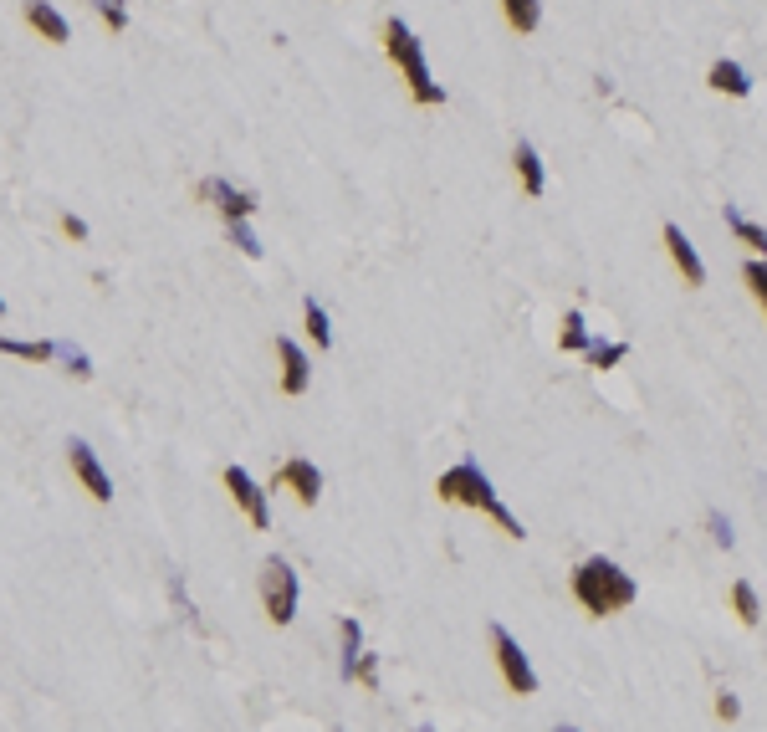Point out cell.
I'll list each match as a JSON object with an SVG mask.
<instances>
[{
    "label": "cell",
    "mask_w": 767,
    "mask_h": 732,
    "mask_svg": "<svg viewBox=\"0 0 767 732\" xmlns=\"http://www.w3.org/2000/svg\"><path fill=\"white\" fill-rule=\"evenodd\" d=\"M435 497L440 502H456V507H476V512H486V518L496 523V528H502L507 538H527V528L512 518V512H507V502L502 497H496V487H491V477H486V471L466 456V461H456V466H450V471H440V477H435Z\"/></svg>",
    "instance_id": "cell-1"
},
{
    "label": "cell",
    "mask_w": 767,
    "mask_h": 732,
    "mask_svg": "<svg viewBox=\"0 0 767 732\" xmlns=\"http://www.w3.org/2000/svg\"><path fill=\"white\" fill-rule=\"evenodd\" d=\"M573 599L583 610H589L594 620H604V615H619V610H629L640 599V584L629 579L614 558H583V564L573 569Z\"/></svg>",
    "instance_id": "cell-2"
},
{
    "label": "cell",
    "mask_w": 767,
    "mask_h": 732,
    "mask_svg": "<svg viewBox=\"0 0 767 732\" xmlns=\"http://www.w3.org/2000/svg\"><path fill=\"white\" fill-rule=\"evenodd\" d=\"M384 52H389V62L404 72V82H410V93H415V103H425V108H435V103H445V93L435 88V77H430V62H425V47L415 41V31L404 26L399 16H389L384 21Z\"/></svg>",
    "instance_id": "cell-3"
},
{
    "label": "cell",
    "mask_w": 767,
    "mask_h": 732,
    "mask_svg": "<svg viewBox=\"0 0 767 732\" xmlns=\"http://www.w3.org/2000/svg\"><path fill=\"white\" fill-rule=\"evenodd\" d=\"M261 605L272 625H292L297 620V574L282 558H266L261 564Z\"/></svg>",
    "instance_id": "cell-4"
},
{
    "label": "cell",
    "mask_w": 767,
    "mask_h": 732,
    "mask_svg": "<svg viewBox=\"0 0 767 732\" xmlns=\"http://www.w3.org/2000/svg\"><path fill=\"white\" fill-rule=\"evenodd\" d=\"M491 651H496V666H502V681L512 686V692L517 697H537V671H532V661L522 656L517 635L507 625H496V620H491Z\"/></svg>",
    "instance_id": "cell-5"
},
{
    "label": "cell",
    "mask_w": 767,
    "mask_h": 732,
    "mask_svg": "<svg viewBox=\"0 0 767 732\" xmlns=\"http://www.w3.org/2000/svg\"><path fill=\"white\" fill-rule=\"evenodd\" d=\"M272 487H287V492H292L302 507H318V497H323V471L312 466L307 456H287V461L277 466Z\"/></svg>",
    "instance_id": "cell-6"
},
{
    "label": "cell",
    "mask_w": 767,
    "mask_h": 732,
    "mask_svg": "<svg viewBox=\"0 0 767 732\" xmlns=\"http://www.w3.org/2000/svg\"><path fill=\"white\" fill-rule=\"evenodd\" d=\"M200 200H210L220 215H225V226L231 221H251V210H256V195L251 190H236L231 180H220V175H210V180H200V190H195Z\"/></svg>",
    "instance_id": "cell-7"
},
{
    "label": "cell",
    "mask_w": 767,
    "mask_h": 732,
    "mask_svg": "<svg viewBox=\"0 0 767 732\" xmlns=\"http://www.w3.org/2000/svg\"><path fill=\"white\" fill-rule=\"evenodd\" d=\"M225 492H231V502L246 512L251 528H266V523H272V512H266V492L251 482L246 466H225Z\"/></svg>",
    "instance_id": "cell-8"
},
{
    "label": "cell",
    "mask_w": 767,
    "mask_h": 732,
    "mask_svg": "<svg viewBox=\"0 0 767 732\" xmlns=\"http://www.w3.org/2000/svg\"><path fill=\"white\" fill-rule=\"evenodd\" d=\"M67 461H72V471H77V482L87 487V497H93V502H113V482H108V471H103V461H98L93 446H87V441H72V446H67Z\"/></svg>",
    "instance_id": "cell-9"
},
{
    "label": "cell",
    "mask_w": 767,
    "mask_h": 732,
    "mask_svg": "<svg viewBox=\"0 0 767 732\" xmlns=\"http://www.w3.org/2000/svg\"><path fill=\"white\" fill-rule=\"evenodd\" d=\"M26 21H31V31L41 41H52V47H67L72 41V26H67V16L52 6V0H26Z\"/></svg>",
    "instance_id": "cell-10"
},
{
    "label": "cell",
    "mask_w": 767,
    "mask_h": 732,
    "mask_svg": "<svg viewBox=\"0 0 767 732\" xmlns=\"http://www.w3.org/2000/svg\"><path fill=\"white\" fill-rule=\"evenodd\" d=\"M660 236H665V251H670V262H675V267H681L686 287H701V282H706V267H701V256H696V246L686 241V231H681V226H675V221H670V226H665Z\"/></svg>",
    "instance_id": "cell-11"
},
{
    "label": "cell",
    "mask_w": 767,
    "mask_h": 732,
    "mask_svg": "<svg viewBox=\"0 0 767 732\" xmlns=\"http://www.w3.org/2000/svg\"><path fill=\"white\" fill-rule=\"evenodd\" d=\"M277 359H282V395H307V384H312V359L297 349L292 338H277Z\"/></svg>",
    "instance_id": "cell-12"
},
{
    "label": "cell",
    "mask_w": 767,
    "mask_h": 732,
    "mask_svg": "<svg viewBox=\"0 0 767 732\" xmlns=\"http://www.w3.org/2000/svg\"><path fill=\"white\" fill-rule=\"evenodd\" d=\"M706 82H711L716 93H727V98H747V93H752V77H747V67H742V62H732V57L711 62Z\"/></svg>",
    "instance_id": "cell-13"
},
{
    "label": "cell",
    "mask_w": 767,
    "mask_h": 732,
    "mask_svg": "<svg viewBox=\"0 0 767 732\" xmlns=\"http://www.w3.org/2000/svg\"><path fill=\"white\" fill-rule=\"evenodd\" d=\"M512 164H517V180H522V190L527 195H543L548 190V175H543V159H537V149L522 139L517 149H512Z\"/></svg>",
    "instance_id": "cell-14"
},
{
    "label": "cell",
    "mask_w": 767,
    "mask_h": 732,
    "mask_svg": "<svg viewBox=\"0 0 767 732\" xmlns=\"http://www.w3.org/2000/svg\"><path fill=\"white\" fill-rule=\"evenodd\" d=\"M338 645H343V651H338V676L353 681L358 676V656H364V630H358V620L338 625Z\"/></svg>",
    "instance_id": "cell-15"
},
{
    "label": "cell",
    "mask_w": 767,
    "mask_h": 732,
    "mask_svg": "<svg viewBox=\"0 0 767 732\" xmlns=\"http://www.w3.org/2000/svg\"><path fill=\"white\" fill-rule=\"evenodd\" d=\"M0 354H11L21 364H47V359H57V343H47V338H0Z\"/></svg>",
    "instance_id": "cell-16"
},
{
    "label": "cell",
    "mask_w": 767,
    "mask_h": 732,
    "mask_svg": "<svg viewBox=\"0 0 767 732\" xmlns=\"http://www.w3.org/2000/svg\"><path fill=\"white\" fill-rule=\"evenodd\" d=\"M721 215H727V231H732L742 246H752L757 256H767V231H762L757 221H747V215H742V205H727Z\"/></svg>",
    "instance_id": "cell-17"
},
{
    "label": "cell",
    "mask_w": 767,
    "mask_h": 732,
    "mask_svg": "<svg viewBox=\"0 0 767 732\" xmlns=\"http://www.w3.org/2000/svg\"><path fill=\"white\" fill-rule=\"evenodd\" d=\"M502 11H507V26L517 36H532L537 21H543V0H502Z\"/></svg>",
    "instance_id": "cell-18"
},
{
    "label": "cell",
    "mask_w": 767,
    "mask_h": 732,
    "mask_svg": "<svg viewBox=\"0 0 767 732\" xmlns=\"http://www.w3.org/2000/svg\"><path fill=\"white\" fill-rule=\"evenodd\" d=\"M558 343H563V349L568 354H589V328H583V313L573 308V313H563V328H558Z\"/></svg>",
    "instance_id": "cell-19"
},
{
    "label": "cell",
    "mask_w": 767,
    "mask_h": 732,
    "mask_svg": "<svg viewBox=\"0 0 767 732\" xmlns=\"http://www.w3.org/2000/svg\"><path fill=\"white\" fill-rule=\"evenodd\" d=\"M302 328H307V338L318 343V349L333 343V328H328V313L318 308V297H307V303H302Z\"/></svg>",
    "instance_id": "cell-20"
},
{
    "label": "cell",
    "mask_w": 767,
    "mask_h": 732,
    "mask_svg": "<svg viewBox=\"0 0 767 732\" xmlns=\"http://www.w3.org/2000/svg\"><path fill=\"white\" fill-rule=\"evenodd\" d=\"M732 610H737V620H742V625H757V615H762V605H757V589H752L747 579H737V584H732Z\"/></svg>",
    "instance_id": "cell-21"
},
{
    "label": "cell",
    "mask_w": 767,
    "mask_h": 732,
    "mask_svg": "<svg viewBox=\"0 0 767 732\" xmlns=\"http://www.w3.org/2000/svg\"><path fill=\"white\" fill-rule=\"evenodd\" d=\"M624 354H629V343H589V369H614V364H624Z\"/></svg>",
    "instance_id": "cell-22"
},
{
    "label": "cell",
    "mask_w": 767,
    "mask_h": 732,
    "mask_svg": "<svg viewBox=\"0 0 767 732\" xmlns=\"http://www.w3.org/2000/svg\"><path fill=\"white\" fill-rule=\"evenodd\" d=\"M742 282L752 287V297H757L762 313H767V262H762V256H752V262L742 267Z\"/></svg>",
    "instance_id": "cell-23"
},
{
    "label": "cell",
    "mask_w": 767,
    "mask_h": 732,
    "mask_svg": "<svg viewBox=\"0 0 767 732\" xmlns=\"http://www.w3.org/2000/svg\"><path fill=\"white\" fill-rule=\"evenodd\" d=\"M225 236H231V246H236L241 256H251V262L261 256V241H256V231H251L246 221H231V226H225Z\"/></svg>",
    "instance_id": "cell-24"
},
{
    "label": "cell",
    "mask_w": 767,
    "mask_h": 732,
    "mask_svg": "<svg viewBox=\"0 0 767 732\" xmlns=\"http://www.w3.org/2000/svg\"><path fill=\"white\" fill-rule=\"evenodd\" d=\"M706 528H711V543H716V548H732V543H737V533H732V523H727V512H721V507L706 512Z\"/></svg>",
    "instance_id": "cell-25"
},
{
    "label": "cell",
    "mask_w": 767,
    "mask_h": 732,
    "mask_svg": "<svg viewBox=\"0 0 767 732\" xmlns=\"http://www.w3.org/2000/svg\"><path fill=\"white\" fill-rule=\"evenodd\" d=\"M57 359H62L77 379H93V364H87V354L77 349V343H57Z\"/></svg>",
    "instance_id": "cell-26"
},
{
    "label": "cell",
    "mask_w": 767,
    "mask_h": 732,
    "mask_svg": "<svg viewBox=\"0 0 767 732\" xmlns=\"http://www.w3.org/2000/svg\"><path fill=\"white\" fill-rule=\"evenodd\" d=\"M93 11L103 16V26H108L113 36H118V31L128 26V11H123V0H93Z\"/></svg>",
    "instance_id": "cell-27"
},
{
    "label": "cell",
    "mask_w": 767,
    "mask_h": 732,
    "mask_svg": "<svg viewBox=\"0 0 767 732\" xmlns=\"http://www.w3.org/2000/svg\"><path fill=\"white\" fill-rule=\"evenodd\" d=\"M716 717H721V722H737V717H742V702H737L732 692H721V697H716Z\"/></svg>",
    "instance_id": "cell-28"
},
{
    "label": "cell",
    "mask_w": 767,
    "mask_h": 732,
    "mask_svg": "<svg viewBox=\"0 0 767 732\" xmlns=\"http://www.w3.org/2000/svg\"><path fill=\"white\" fill-rule=\"evenodd\" d=\"M353 681H364V686H379V661L374 656H358V676Z\"/></svg>",
    "instance_id": "cell-29"
},
{
    "label": "cell",
    "mask_w": 767,
    "mask_h": 732,
    "mask_svg": "<svg viewBox=\"0 0 767 732\" xmlns=\"http://www.w3.org/2000/svg\"><path fill=\"white\" fill-rule=\"evenodd\" d=\"M62 231H67L72 241H87V221H77V215H62Z\"/></svg>",
    "instance_id": "cell-30"
},
{
    "label": "cell",
    "mask_w": 767,
    "mask_h": 732,
    "mask_svg": "<svg viewBox=\"0 0 767 732\" xmlns=\"http://www.w3.org/2000/svg\"><path fill=\"white\" fill-rule=\"evenodd\" d=\"M558 732H578V727H558Z\"/></svg>",
    "instance_id": "cell-31"
},
{
    "label": "cell",
    "mask_w": 767,
    "mask_h": 732,
    "mask_svg": "<svg viewBox=\"0 0 767 732\" xmlns=\"http://www.w3.org/2000/svg\"><path fill=\"white\" fill-rule=\"evenodd\" d=\"M0 313H6V303H0Z\"/></svg>",
    "instance_id": "cell-32"
},
{
    "label": "cell",
    "mask_w": 767,
    "mask_h": 732,
    "mask_svg": "<svg viewBox=\"0 0 767 732\" xmlns=\"http://www.w3.org/2000/svg\"><path fill=\"white\" fill-rule=\"evenodd\" d=\"M338 732H343V727H338Z\"/></svg>",
    "instance_id": "cell-33"
},
{
    "label": "cell",
    "mask_w": 767,
    "mask_h": 732,
    "mask_svg": "<svg viewBox=\"0 0 767 732\" xmlns=\"http://www.w3.org/2000/svg\"><path fill=\"white\" fill-rule=\"evenodd\" d=\"M425 732H430V727H425Z\"/></svg>",
    "instance_id": "cell-34"
}]
</instances>
